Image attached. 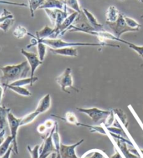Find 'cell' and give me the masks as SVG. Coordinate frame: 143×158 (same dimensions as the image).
<instances>
[{
  "instance_id": "7",
  "label": "cell",
  "mask_w": 143,
  "mask_h": 158,
  "mask_svg": "<svg viewBox=\"0 0 143 158\" xmlns=\"http://www.w3.org/2000/svg\"><path fill=\"white\" fill-rule=\"evenodd\" d=\"M52 130L48 131L44 137L43 142L39 148V153H40V158H47L50 155H52L53 152H57V150L52 141Z\"/></svg>"
},
{
  "instance_id": "33",
  "label": "cell",
  "mask_w": 143,
  "mask_h": 158,
  "mask_svg": "<svg viewBox=\"0 0 143 158\" xmlns=\"http://www.w3.org/2000/svg\"><path fill=\"white\" fill-rule=\"evenodd\" d=\"M39 148L40 146L36 145L33 148H31L30 146H27V149L31 155V158H40V153H39Z\"/></svg>"
},
{
  "instance_id": "37",
  "label": "cell",
  "mask_w": 143,
  "mask_h": 158,
  "mask_svg": "<svg viewBox=\"0 0 143 158\" xmlns=\"http://www.w3.org/2000/svg\"><path fill=\"white\" fill-rule=\"evenodd\" d=\"M115 114H114V112L112 110V112H111L110 115L107 118V119L105 120V122L103 123V125L105 126V127H111V126L113 125V123H114V121H115Z\"/></svg>"
},
{
  "instance_id": "4",
  "label": "cell",
  "mask_w": 143,
  "mask_h": 158,
  "mask_svg": "<svg viewBox=\"0 0 143 158\" xmlns=\"http://www.w3.org/2000/svg\"><path fill=\"white\" fill-rule=\"evenodd\" d=\"M78 111L86 114L94 121V123H97L101 122L103 123L107 119V118L110 115L112 110H105L98 109L96 107L89 108V109H84V108H76Z\"/></svg>"
},
{
  "instance_id": "24",
  "label": "cell",
  "mask_w": 143,
  "mask_h": 158,
  "mask_svg": "<svg viewBox=\"0 0 143 158\" xmlns=\"http://www.w3.org/2000/svg\"><path fill=\"white\" fill-rule=\"evenodd\" d=\"M39 115L40 114H39L38 112H36V110H34V112L30 113V114L25 115L24 118H21L20 125L24 126V125H28V124H30L31 123H32L33 121L37 118V116H39Z\"/></svg>"
},
{
  "instance_id": "43",
  "label": "cell",
  "mask_w": 143,
  "mask_h": 158,
  "mask_svg": "<svg viewBox=\"0 0 143 158\" xmlns=\"http://www.w3.org/2000/svg\"><path fill=\"white\" fill-rule=\"evenodd\" d=\"M110 158H124V157H123V155H121L120 151H116V150L115 149V153Z\"/></svg>"
},
{
  "instance_id": "16",
  "label": "cell",
  "mask_w": 143,
  "mask_h": 158,
  "mask_svg": "<svg viewBox=\"0 0 143 158\" xmlns=\"http://www.w3.org/2000/svg\"><path fill=\"white\" fill-rule=\"evenodd\" d=\"M54 34V27H50L48 25H45L40 31H37L36 37L37 39H52Z\"/></svg>"
},
{
  "instance_id": "22",
  "label": "cell",
  "mask_w": 143,
  "mask_h": 158,
  "mask_svg": "<svg viewBox=\"0 0 143 158\" xmlns=\"http://www.w3.org/2000/svg\"><path fill=\"white\" fill-rule=\"evenodd\" d=\"M87 158H108L103 151L98 149L90 150L84 154Z\"/></svg>"
},
{
  "instance_id": "25",
  "label": "cell",
  "mask_w": 143,
  "mask_h": 158,
  "mask_svg": "<svg viewBox=\"0 0 143 158\" xmlns=\"http://www.w3.org/2000/svg\"><path fill=\"white\" fill-rule=\"evenodd\" d=\"M45 0H29V6L31 12V16L34 18V12L39 9L42 4L44 3Z\"/></svg>"
},
{
  "instance_id": "10",
  "label": "cell",
  "mask_w": 143,
  "mask_h": 158,
  "mask_svg": "<svg viewBox=\"0 0 143 158\" xmlns=\"http://www.w3.org/2000/svg\"><path fill=\"white\" fill-rule=\"evenodd\" d=\"M84 142V139H81L73 145H64L61 143L59 153L62 158H79L76 154V148Z\"/></svg>"
},
{
  "instance_id": "34",
  "label": "cell",
  "mask_w": 143,
  "mask_h": 158,
  "mask_svg": "<svg viewBox=\"0 0 143 158\" xmlns=\"http://www.w3.org/2000/svg\"><path fill=\"white\" fill-rule=\"evenodd\" d=\"M65 119L68 123H69L71 124H73V125H77V124L78 123V118H77V117L76 116V115L72 112H67V114H66Z\"/></svg>"
},
{
  "instance_id": "49",
  "label": "cell",
  "mask_w": 143,
  "mask_h": 158,
  "mask_svg": "<svg viewBox=\"0 0 143 158\" xmlns=\"http://www.w3.org/2000/svg\"><path fill=\"white\" fill-rule=\"evenodd\" d=\"M138 1H140V2H142V3H143V0H138Z\"/></svg>"
},
{
  "instance_id": "2",
  "label": "cell",
  "mask_w": 143,
  "mask_h": 158,
  "mask_svg": "<svg viewBox=\"0 0 143 158\" xmlns=\"http://www.w3.org/2000/svg\"><path fill=\"white\" fill-rule=\"evenodd\" d=\"M39 42L46 44L47 47L52 49H57L65 47H75V46H110L114 48H120V45L111 44L105 42H101L99 44L93 43H83V42H68L64 41L60 39H38Z\"/></svg>"
},
{
  "instance_id": "47",
  "label": "cell",
  "mask_w": 143,
  "mask_h": 158,
  "mask_svg": "<svg viewBox=\"0 0 143 158\" xmlns=\"http://www.w3.org/2000/svg\"><path fill=\"white\" fill-rule=\"evenodd\" d=\"M140 153L142 154V155L143 156V150H142V149H140Z\"/></svg>"
},
{
  "instance_id": "50",
  "label": "cell",
  "mask_w": 143,
  "mask_h": 158,
  "mask_svg": "<svg viewBox=\"0 0 143 158\" xmlns=\"http://www.w3.org/2000/svg\"><path fill=\"white\" fill-rule=\"evenodd\" d=\"M141 18H143V15H141Z\"/></svg>"
},
{
  "instance_id": "27",
  "label": "cell",
  "mask_w": 143,
  "mask_h": 158,
  "mask_svg": "<svg viewBox=\"0 0 143 158\" xmlns=\"http://www.w3.org/2000/svg\"><path fill=\"white\" fill-rule=\"evenodd\" d=\"M28 33L27 30L25 27L22 25H18L15 28L13 35L17 39H22L26 35H28Z\"/></svg>"
},
{
  "instance_id": "41",
  "label": "cell",
  "mask_w": 143,
  "mask_h": 158,
  "mask_svg": "<svg viewBox=\"0 0 143 158\" xmlns=\"http://www.w3.org/2000/svg\"><path fill=\"white\" fill-rule=\"evenodd\" d=\"M13 151V145H11V146H10L9 149L8 150V151L5 153L3 156L0 157V158H10V155H11V152Z\"/></svg>"
},
{
  "instance_id": "18",
  "label": "cell",
  "mask_w": 143,
  "mask_h": 158,
  "mask_svg": "<svg viewBox=\"0 0 143 158\" xmlns=\"http://www.w3.org/2000/svg\"><path fill=\"white\" fill-rule=\"evenodd\" d=\"M39 80V78L36 77V76H34V77H29V78H25L22 79H19V80L15 81L12 83L9 84L10 85L13 86H20L23 87L27 85H33L34 83H36L37 81Z\"/></svg>"
},
{
  "instance_id": "51",
  "label": "cell",
  "mask_w": 143,
  "mask_h": 158,
  "mask_svg": "<svg viewBox=\"0 0 143 158\" xmlns=\"http://www.w3.org/2000/svg\"><path fill=\"white\" fill-rule=\"evenodd\" d=\"M0 51H1V47H0Z\"/></svg>"
},
{
  "instance_id": "9",
  "label": "cell",
  "mask_w": 143,
  "mask_h": 158,
  "mask_svg": "<svg viewBox=\"0 0 143 158\" xmlns=\"http://www.w3.org/2000/svg\"><path fill=\"white\" fill-rule=\"evenodd\" d=\"M21 54L23 55L26 57L29 65L30 67V77H34V73L37 68L43 64V62L41 61L38 55L34 52H28L25 49H22L20 51Z\"/></svg>"
},
{
  "instance_id": "35",
  "label": "cell",
  "mask_w": 143,
  "mask_h": 158,
  "mask_svg": "<svg viewBox=\"0 0 143 158\" xmlns=\"http://www.w3.org/2000/svg\"><path fill=\"white\" fill-rule=\"evenodd\" d=\"M45 12L47 14V17L49 18L50 22L54 26L55 18H56V9H44Z\"/></svg>"
},
{
  "instance_id": "26",
  "label": "cell",
  "mask_w": 143,
  "mask_h": 158,
  "mask_svg": "<svg viewBox=\"0 0 143 158\" xmlns=\"http://www.w3.org/2000/svg\"><path fill=\"white\" fill-rule=\"evenodd\" d=\"M65 6L69 7L70 9H73L74 11L78 12V14L82 12V9L79 4L78 0H63Z\"/></svg>"
},
{
  "instance_id": "23",
  "label": "cell",
  "mask_w": 143,
  "mask_h": 158,
  "mask_svg": "<svg viewBox=\"0 0 143 158\" xmlns=\"http://www.w3.org/2000/svg\"><path fill=\"white\" fill-rule=\"evenodd\" d=\"M13 143V138L11 136H7L5 139L4 141L0 145V157L3 156L9 149L10 146L12 145Z\"/></svg>"
},
{
  "instance_id": "46",
  "label": "cell",
  "mask_w": 143,
  "mask_h": 158,
  "mask_svg": "<svg viewBox=\"0 0 143 158\" xmlns=\"http://www.w3.org/2000/svg\"><path fill=\"white\" fill-rule=\"evenodd\" d=\"M56 158H62V157H61V155L59 152H57V157Z\"/></svg>"
},
{
  "instance_id": "39",
  "label": "cell",
  "mask_w": 143,
  "mask_h": 158,
  "mask_svg": "<svg viewBox=\"0 0 143 158\" xmlns=\"http://www.w3.org/2000/svg\"><path fill=\"white\" fill-rule=\"evenodd\" d=\"M47 130V128L46 127V126L45 125L44 123L41 124V125L37 127V131H38V132H39L40 134H44Z\"/></svg>"
},
{
  "instance_id": "32",
  "label": "cell",
  "mask_w": 143,
  "mask_h": 158,
  "mask_svg": "<svg viewBox=\"0 0 143 158\" xmlns=\"http://www.w3.org/2000/svg\"><path fill=\"white\" fill-rule=\"evenodd\" d=\"M14 18H9V19H6L0 24V30H2L4 32H6L11 27V26L14 25Z\"/></svg>"
},
{
  "instance_id": "31",
  "label": "cell",
  "mask_w": 143,
  "mask_h": 158,
  "mask_svg": "<svg viewBox=\"0 0 143 158\" xmlns=\"http://www.w3.org/2000/svg\"><path fill=\"white\" fill-rule=\"evenodd\" d=\"M112 111L114 112L115 115H116V116L120 119L121 123L124 124V125H127V117L126 115L124 114V111L120 109H112Z\"/></svg>"
},
{
  "instance_id": "29",
  "label": "cell",
  "mask_w": 143,
  "mask_h": 158,
  "mask_svg": "<svg viewBox=\"0 0 143 158\" xmlns=\"http://www.w3.org/2000/svg\"><path fill=\"white\" fill-rule=\"evenodd\" d=\"M37 46V51H38V56L40 59L41 61L43 62L45 56H46V51H47V46L43 43L39 42L38 44L36 45Z\"/></svg>"
},
{
  "instance_id": "5",
  "label": "cell",
  "mask_w": 143,
  "mask_h": 158,
  "mask_svg": "<svg viewBox=\"0 0 143 158\" xmlns=\"http://www.w3.org/2000/svg\"><path fill=\"white\" fill-rule=\"evenodd\" d=\"M106 24L112 30L114 33V35L119 39H120L121 36L125 32L138 31L137 30H135V29L129 27L127 25L126 21L124 20V15L121 14V13H120L118 19L115 23H106Z\"/></svg>"
},
{
  "instance_id": "19",
  "label": "cell",
  "mask_w": 143,
  "mask_h": 158,
  "mask_svg": "<svg viewBox=\"0 0 143 158\" xmlns=\"http://www.w3.org/2000/svg\"><path fill=\"white\" fill-rule=\"evenodd\" d=\"M52 141L55 146V148L57 150V152H59L60 150V145H61V139L59 134V131H58V124L57 122H55L54 127L52 128Z\"/></svg>"
},
{
  "instance_id": "3",
  "label": "cell",
  "mask_w": 143,
  "mask_h": 158,
  "mask_svg": "<svg viewBox=\"0 0 143 158\" xmlns=\"http://www.w3.org/2000/svg\"><path fill=\"white\" fill-rule=\"evenodd\" d=\"M94 31L96 30L90 25L83 10H82L81 13L78 14V16L76 17L73 24L67 30V31H70V32L78 31V32H84L86 34H89L90 31Z\"/></svg>"
},
{
  "instance_id": "45",
  "label": "cell",
  "mask_w": 143,
  "mask_h": 158,
  "mask_svg": "<svg viewBox=\"0 0 143 158\" xmlns=\"http://www.w3.org/2000/svg\"><path fill=\"white\" fill-rule=\"evenodd\" d=\"M56 157H57V152H53V153L51 155V157L50 158H56Z\"/></svg>"
},
{
  "instance_id": "6",
  "label": "cell",
  "mask_w": 143,
  "mask_h": 158,
  "mask_svg": "<svg viewBox=\"0 0 143 158\" xmlns=\"http://www.w3.org/2000/svg\"><path fill=\"white\" fill-rule=\"evenodd\" d=\"M21 118H17L15 117L14 114L11 113H9L8 115V123L10 131V136L13 138V151L14 152L15 154L18 155V146L17 142V135H18V130L20 127Z\"/></svg>"
},
{
  "instance_id": "40",
  "label": "cell",
  "mask_w": 143,
  "mask_h": 158,
  "mask_svg": "<svg viewBox=\"0 0 143 158\" xmlns=\"http://www.w3.org/2000/svg\"><path fill=\"white\" fill-rule=\"evenodd\" d=\"M55 121L51 120H47L44 123L45 125H46V127L47 128V130H49V129L53 127L54 125H55Z\"/></svg>"
},
{
  "instance_id": "1",
  "label": "cell",
  "mask_w": 143,
  "mask_h": 158,
  "mask_svg": "<svg viewBox=\"0 0 143 158\" xmlns=\"http://www.w3.org/2000/svg\"><path fill=\"white\" fill-rule=\"evenodd\" d=\"M2 76L0 78L3 88L19 79L27 78L30 72V67L27 61L14 65H6L0 68Z\"/></svg>"
},
{
  "instance_id": "38",
  "label": "cell",
  "mask_w": 143,
  "mask_h": 158,
  "mask_svg": "<svg viewBox=\"0 0 143 158\" xmlns=\"http://www.w3.org/2000/svg\"><path fill=\"white\" fill-rule=\"evenodd\" d=\"M105 130H107V131H109V132L111 133H114L116 134H119V135L123 136L124 135V130L122 129H120L119 127H105Z\"/></svg>"
},
{
  "instance_id": "42",
  "label": "cell",
  "mask_w": 143,
  "mask_h": 158,
  "mask_svg": "<svg viewBox=\"0 0 143 158\" xmlns=\"http://www.w3.org/2000/svg\"><path fill=\"white\" fill-rule=\"evenodd\" d=\"M5 130L3 129V130H2L1 131H0V145H1L3 142L4 141V140L6 139H5Z\"/></svg>"
},
{
  "instance_id": "17",
  "label": "cell",
  "mask_w": 143,
  "mask_h": 158,
  "mask_svg": "<svg viewBox=\"0 0 143 158\" xmlns=\"http://www.w3.org/2000/svg\"><path fill=\"white\" fill-rule=\"evenodd\" d=\"M120 12L115 6H110L105 13L106 23H115L118 19Z\"/></svg>"
},
{
  "instance_id": "28",
  "label": "cell",
  "mask_w": 143,
  "mask_h": 158,
  "mask_svg": "<svg viewBox=\"0 0 143 158\" xmlns=\"http://www.w3.org/2000/svg\"><path fill=\"white\" fill-rule=\"evenodd\" d=\"M119 41L121 42V43L125 44H126L127 46H129V47L130 48L133 49V51H136L137 54H138L140 56H141L143 59V46H137V45L132 44L131 42H129L127 41L124 40V39H121V38L120 39Z\"/></svg>"
},
{
  "instance_id": "30",
  "label": "cell",
  "mask_w": 143,
  "mask_h": 158,
  "mask_svg": "<svg viewBox=\"0 0 143 158\" xmlns=\"http://www.w3.org/2000/svg\"><path fill=\"white\" fill-rule=\"evenodd\" d=\"M124 20H125L127 25L132 29H135V30H137L139 31L140 28L142 27V25L139 24L136 20H134L133 18L126 16L125 15H124Z\"/></svg>"
},
{
  "instance_id": "21",
  "label": "cell",
  "mask_w": 143,
  "mask_h": 158,
  "mask_svg": "<svg viewBox=\"0 0 143 158\" xmlns=\"http://www.w3.org/2000/svg\"><path fill=\"white\" fill-rule=\"evenodd\" d=\"M4 88V89H6V88L11 89V90L14 91V93L20 94V95H21V96H24V97L31 96V93H30V90H28L27 89L24 88V87L13 86L10 85H7L5 86Z\"/></svg>"
},
{
  "instance_id": "52",
  "label": "cell",
  "mask_w": 143,
  "mask_h": 158,
  "mask_svg": "<svg viewBox=\"0 0 143 158\" xmlns=\"http://www.w3.org/2000/svg\"><path fill=\"white\" fill-rule=\"evenodd\" d=\"M122 1H124V0H122Z\"/></svg>"
},
{
  "instance_id": "12",
  "label": "cell",
  "mask_w": 143,
  "mask_h": 158,
  "mask_svg": "<svg viewBox=\"0 0 143 158\" xmlns=\"http://www.w3.org/2000/svg\"><path fill=\"white\" fill-rule=\"evenodd\" d=\"M50 51L55 55H62V56L68 57H77L78 55V50L74 47H65L57 49L50 48Z\"/></svg>"
},
{
  "instance_id": "8",
  "label": "cell",
  "mask_w": 143,
  "mask_h": 158,
  "mask_svg": "<svg viewBox=\"0 0 143 158\" xmlns=\"http://www.w3.org/2000/svg\"><path fill=\"white\" fill-rule=\"evenodd\" d=\"M56 82L59 84L62 91L66 93L70 94V92L67 90L68 88H72L76 92H78V89L73 86V81L72 74H71V69L70 67L67 68L62 74L59 75L56 78Z\"/></svg>"
},
{
  "instance_id": "15",
  "label": "cell",
  "mask_w": 143,
  "mask_h": 158,
  "mask_svg": "<svg viewBox=\"0 0 143 158\" xmlns=\"http://www.w3.org/2000/svg\"><path fill=\"white\" fill-rule=\"evenodd\" d=\"M116 145H117L118 148L120 150V152L122 154L124 158H141L137 155H134L133 153L129 151V148H127V143L126 142H124L119 139L115 140Z\"/></svg>"
},
{
  "instance_id": "48",
  "label": "cell",
  "mask_w": 143,
  "mask_h": 158,
  "mask_svg": "<svg viewBox=\"0 0 143 158\" xmlns=\"http://www.w3.org/2000/svg\"><path fill=\"white\" fill-rule=\"evenodd\" d=\"M81 158H87V157L85 156V155H83V156H82V157H81Z\"/></svg>"
},
{
  "instance_id": "13",
  "label": "cell",
  "mask_w": 143,
  "mask_h": 158,
  "mask_svg": "<svg viewBox=\"0 0 143 158\" xmlns=\"http://www.w3.org/2000/svg\"><path fill=\"white\" fill-rule=\"evenodd\" d=\"M50 106H51V97L50 94H47L40 99L35 110L39 114H41L46 112L50 108Z\"/></svg>"
},
{
  "instance_id": "11",
  "label": "cell",
  "mask_w": 143,
  "mask_h": 158,
  "mask_svg": "<svg viewBox=\"0 0 143 158\" xmlns=\"http://www.w3.org/2000/svg\"><path fill=\"white\" fill-rule=\"evenodd\" d=\"M65 7L63 0H45L44 3L39 9H61L63 10Z\"/></svg>"
},
{
  "instance_id": "36",
  "label": "cell",
  "mask_w": 143,
  "mask_h": 158,
  "mask_svg": "<svg viewBox=\"0 0 143 158\" xmlns=\"http://www.w3.org/2000/svg\"><path fill=\"white\" fill-rule=\"evenodd\" d=\"M9 18H14V15L9 10H6V9H4L3 11L0 14V24L2 23H3L4 20L9 19Z\"/></svg>"
},
{
  "instance_id": "44",
  "label": "cell",
  "mask_w": 143,
  "mask_h": 158,
  "mask_svg": "<svg viewBox=\"0 0 143 158\" xmlns=\"http://www.w3.org/2000/svg\"><path fill=\"white\" fill-rule=\"evenodd\" d=\"M3 88H4L3 87L0 85V104H1L2 97H3V93H4V89Z\"/></svg>"
},
{
  "instance_id": "14",
  "label": "cell",
  "mask_w": 143,
  "mask_h": 158,
  "mask_svg": "<svg viewBox=\"0 0 143 158\" xmlns=\"http://www.w3.org/2000/svg\"><path fill=\"white\" fill-rule=\"evenodd\" d=\"M82 10H83L84 15H86V17L87 18V20H88L89 23H90V25H91L92 27L95 29L96 31H105L104 27H103V25L102 24H100V23L98 22L96 17H95L91 12L89 11V10H87V9H84V8Z\"/></svg>"
},
{
  "instance_id": "53",
  "label": "cell",
  "mask_w": 143,
  "mask_h": 158,
  "mask_svg": "<svg viewBox=\"0 0 143 158\" xmlns=\"http://www.w3.org/2000/svg\"><path fill=\"white\" fill-rule=\"evenodd\" d=\"M28 2H29V0H28Z\"/></svg>"
},
{
  "instance_id": "20",
  "label": "cell",
  "mask_w": 143,
  "mask_h": 158,
  "mask_svg": "<svg viewBox=\"0 0 143 158\" xmlns=\"http://www.w3.org/2000/svg\"><path fill=\"white\" fill-rule=\"evenodd\" d=\"M10 112V109L0 105V129L3 130L8 122V115Z\"/></svg>"
}]
</instances>
